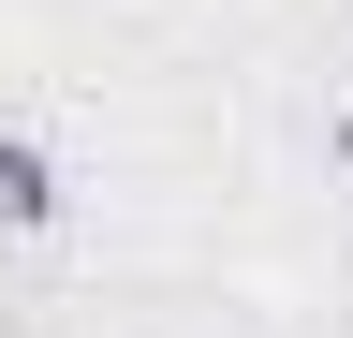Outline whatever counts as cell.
<instances>
[{"mask_svg": "<svg viewBox=\"0 0 353 338\" xmlns=\"http://www.w3.org/2000/svg\"><path fill=\"white\" fill-rule=\"evenodd\" d=\"M339 162H353V118H339Z\"/></svg>", "mask_w": 353, "mask_h": 338, "instance_id": "7a4b0ae2", "label": "cell"}, {"mask_svg": "<svg viewBox=\"0 0 353 338\" xmlns=\"http://www.w3.org/2000/svg\"><path fill=\"white\" fill-rule=\"evenodd\" d=\"M44 221H59V162L30 133H0V235H44Z\"/></svg>", "mask_w": 353, "mask_h": 338, "instance_id": "6da1fadb", "label": "cell"}]
</instances>
